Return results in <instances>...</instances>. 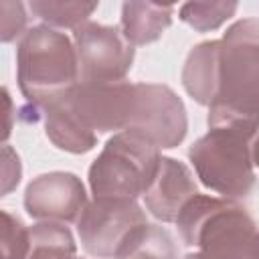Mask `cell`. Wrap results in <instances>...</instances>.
Returning <instances> with one entry per match:
<instances>
[{
  "mask_svg": "<svg viewBox=\"0 0 259 259\" xmlns=\"http://www.w3.org/2000/svg\"><path fill=\"white\" fill-rule=\"evenodd\" d=\"M206 123L259 127V18H241L223 34L219 89Z\"/></svg>",
  "mask_w": 259,
  "mask_h": 259,
  "instance_id": "6da1fadb",
  "label": "cell"
},
{
  "mask_svg": "<svg viewBox=\"0 0 259 259\" xmlns=\"http://www.w3.org/2000/svg\"><path fill=\"white\" fill-rule=\"evenodd\" d=\"M176 227L200 259H259V227L231 198L192 196L182 206Z\"/></svg>",
  "mask_w": 259,
  "mask_h": 259,
  "instance_id": "7a4b0ae2",
  "label": "cell"
},
{
  "mask_svg": "<svg viewBox=\"0 0 259 259\" xmlns=\"http://www.w3.org/2000/svg\"><path fill=\"white\" fill-rule=\"evenodd\" d=\"M16 81L36 109L77 87L79 59L71 38L49 24L28 28L16 47Z\"/></svg>",
  "mask_w": 259,
  "mask_h": 259,
  "instance_id": "3957f363",
  "label": "cell"
},
{
  "mask_svg": "<svg viewBox=\"0 0 259 259\" xmlns=\"http://www.w3.org/2000/svg\"><path fill=\"white\" fill-rule=\"evenodd\" d=\"M259 127L249 125H217L198 138L188 158L200 182L223 198L247 196L255 184L253 140Z\"/></svg>",
  "mask_w": 259,
  "mask_h": 259,
  "instance_id": "277c9868",
  "label": "cell"
},
{
  "mask_svg": "<svg viewBox=\"0 0 259 259\" xmlns=\"http://www.w3.org/2000/svg\"><path fill=\"white\" fill-rule=\"evenodd\" d=\"M160 148L146 136L125 130L113 134L89 166V188L95 198L144 196L160 168Z\"/></svg>",
  "mask_w": 259,
  "mask_h": 259,
  "instance_id": "5b68a950",
  "label": "cell"
},
{
  "mask_svg": "<svg viewBox=\"0 0 259 259\" xmlns=\"http://www.w3.org/2000/svg\"><path fill=\"white\" fill-rule=\"evenodd\" d=\"M146 223V212L134 198H93L77 219V233L91 257L113 259Z\"/></svg>",
  "mask_w": 259,
  "mask_h": 259,
  "instance_id": "8992f818",
  "label": "cell"
},
{
  "mask_svg": "<svg viewBox=\"0 0 259 259\" xmlns=\"http://www.w3.org/2000/svg\"><path fill=\"white\" fill-rule=\"evenodd\" d=\"M79 59V83L123 81L134 63V45L117 26L87 20L73 30Z\"/></svg>",
  "mask_w": 259,
  "mask_h": 259,
  "instance_id": "52a82bcc",
  "label": "cell"
},
{
  "mask_svg": "<svg viewBox=\"0 0 259 259\" xmlns=\"http://www.w3.org/2000/svg\"><path fill=\"white\" fill-rule=\"evenodd\" d=\"M138 87L130 81L79 83L69 91V101L79 119L99 134L125 132L136 111Z\"/></svg>",
  "mask_w": 259,
  "mask_h": 259,
  "instance_id": "ba28073f",
  "label": "cell"
},
{
  "mask_svg": "<svg viewBox=\"0 0 259 259\" xmlns=\"http://www.w3.org/2000/svg\"><path fill=\"white\" fill-rule=\"evenodd\" d=\"M136 111L130 130L146 136L160 150L176 148L182 144L188 117L182 99L160 83H136Z\"/></svg>",
  "mask_w": 259,
  "mask_h": 259,
  "instance_id": "9c48e42d",
  "label": "cell"
},
{
  "mask_svg": "<svg viewBox=\"0 0 259 259\" xmlns=\"http://www.w3.org/2000/svg\"><path fill=\"white\" fill-rule=\"evenodd\" d=\"M87 206V192L73 172H47L32 178L24 190V208L36 221L77 223Z\"/></svg>",
  "mask_w": 259,
  "mask_h": 259,
  "instance_id": "30bf717a",
  "label": "cell"
},
{
  "mask_svg": "<svg viewBox=\"0 0 259 259\" xmlns=\"http://www.w3.org/2000/svg\"><path fill=\"white\" fill-rule=\"evenodd\" d=\"M196 182L186 164L176 158L162 156L158 174L144 194L146 208L162 223H176L182 206L196 196Z\"/></svg>",
  "mask_w": 259,
  "mask_h": 259,
  "instance_id": "8fae6325",
  "label": "cell"
},
{
  "mask_svg": "<svg viewBox=\"0 0 259 259\" xmlns=\"http://www.w3.org/2000/svg\"><path fill=\"white\" fill-rule=\"evenodd\" d=\"M38 111L45 121L47 138L59 150L71 154H85L95 148L97 136L79 119L69 101V93L45 103L42 107H38Z\"/></svg>",
  "mask_w": 259,
  "mask_h": 259,
  "instance_id": "7c38bea8",
  "label": "cell"
},
{
  "mask_svg": "<svg viewBox=\"0 0 259 259\" xmlns=\"http://www.w3.org/2000/svg\"><path fill=\"white\" fill-rule=\"evenodd\" d=\"M221 38L204 40L190 49L182 67V85L186 93L200 105H210L219 89Z\"/></svg>",
  "mask_w": 259,
  "mask_h": 259,
  "instance_id": "4fadbf2b",
  "label": "cell"
},
{
  "mask_svg": "<svg viewBox=\"0 0 259 259\" xmlns=\"http://www.w3.org/2000/svg\"><path fill=\"white\" fill-rule=\"evenodd\" d=\"M172 4H156V2H123L121 4V20L119 30L125 40L134 47L150 45L158 40L168 26L172 24Z\"/></svg>",
  "mask_w": 259,
  "mask_h": 259,
  "instance_id": "5bb4252c",
  "label": "cell"
},
{
  "mask_svg": "<svg viewBox=\"0 0 259 259\" xmlns=\"http://www.w3.org/2000/svg\"><path fill=\"white\" fill-rule=\"evenodd\" d=\"M77 243L63 223L38 221L28 227V255L26 259H69L75 257Z\"/></svg>",
  "mask_w": 259,
  "mask_h": 259,
  "instance_id": "9a60e30c",
  "label": "cell"
},
{
  "mask_svg": "<svg viewBox=\"0 0 259 259\" xmlns=\"http://www.w3.org/2000/svg\"><path fill=\"white\" fill-rule=\"evenodd\" d=\"M172 235L160 225H142L113 259H176Z\"/></svg>",
  "mask_w": 259,
  "mask_h": 259,
  "instance_id": "2e32d148",
  "label": "cell"
},
{
  "mask_svg": "<svg viewBox=\"0 0 259 259\" xmlns=\"http://www.w3.org/2000/svg\"><path fill=\"white\" fill-rule=\"evenodd\" d=\"M34 16H38L49 26L77 28L89 20L97 10V2H55V0H32L28 4Z\"/></svg>",
  "mask_w": 259,
  "mask_h": 259,
  "instance_id": "e0dca14e",
  "label": "cell"
},
{
  "mask_svg": "<svg viewBox=\"0 0 259 259\" xmlns=\"http://www.w3.org/2000/svg\"><path fill=\"white\" fill-rule=\"evenodd\" d=\"M237 2H186L180 6V20L198 32L217 30L237 12Z\"/></svg>",
  "mask_w": 259,
  "mask_h": 259,
  "instance_id": "ac0fdd59",
  "label": "cell"
},
{
  "mask_svg": "<svg viewBox=\"0 0 259 259\" xmlns=\"http://www.w3.org/2000/svg\"><path fill=\"white\" fill-rule=\"evenodd\" d=\"M2 217V259H26L28 255V227L12 212L0 210Z\"/></svg>",
  "mask_w": 259,
  "mask_h": 259,
  "instance_id": "d6986e66",
  "label": "cell"
},
{
  "mask_svg": "<svg viewBox=\"0 0 259 259\" xmlns=\"http://www.w3.org/2000/svg\"><path fill=\"white\" fill-rule=\"evenodd\" d=\"M26 8L22 2H12V0H2L0 2V40L2 42H12L20 40L26 34Z\"/></svg>",
  "mask_w": 259,
  "mask_h": 259,
  "instance_id": "ffe728a7",
  "label": "cell"
},
{
  "mask_svg": "<svg viewBox=\"0 0 259 259\" xmlns=\"http://www.w3.org/2000/svg\"><path fill=\"white\" fill-rule=\"evenodd\" d=\"M20 174H22V166H20L18 154L8 144H4L2 146V194H8L12 188H16V184L20 182Z\"/></svg>",
  "mask_w": 259,
  "mask_h": 259,
  "instance_id": "44dd1931",
  "label": "cell"
},
{
  "mask_svg": "<svg viewBox=\"0 0 259 259\" xmlns=\"http://www.w3.org/2000/svg\"><path fill=\"white\" fill-rule=\"evenodd\" d=\"M2 93H4V105H6V123H4V140L8 138V134H10V105H12V101H10V95H8V89L4 87L2 89Z\"/></svg>",
  "mask_w": 259,
  "mask_h": 259,
  "instance_id": "7402d4cb",
  "label": "cell"
},
{
  "mask_svg": "<svg viewBox=\"0 0 259 259\" xmlns=\"http://www.w3.org/2000/svg\"><path fill=\"white\" fill-rule=\"evenodd\" d=\"M251 152H253V164H255V168H259V134H257L255 140H253Z\"/></svg>",
  "mask_w": 259,
  "mask_h": 259,
  "instance_id": "603a6c76",
  "label": "cell"
},
{
  "mask_svg": "<svg viewBox=\"0 0 259 259\" xmlns=\"http://www.w3.org/2000/svg\"><path fill=\"white\" fill-rule=\"evenodd\" d=\"M184 259H200V257H198V255H196V251H194V253H190V255H186Z\"/></svg>",
  "mask_w": 259,
  "mask_h": 259,
  "instance_id": "cb8c5ba5",
  "label": "cell"
},
{
  "mask_svg": "<svg viewBox=\"0 0 259 259\" xmlns=\"http://www.w3.org/2000/svg\"><path fill=\"white\" fill-rule=\"evenodd\" d=\"M69 259H77V257H69Z\"/></svg>",
  "mask_w": 259,
  "mask_h": 259,
  "instance_id": "d4e9b609",
  "label": "cell"
}]
</instances>
